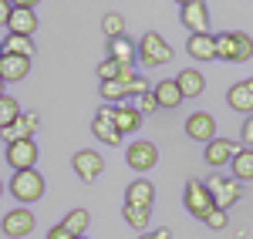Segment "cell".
<instances>
[{"mask_svg":"<svg viewBox=\"0 0 253 239\" xmlns=\"http://www.w3.org/2000/svg\"><path fill=\"white\" fill-rule=\"evenodd\" d=\"M20 115H24V111H20L17 98H7V95H3V98H0V132H3V128H10Z\"/></svg>","mask_w":253,"mask_h":239,"instance_id":"obj_29","label":"cell"},{"mask_svg":"<svg viewBox=\"0 0 253 239\" xmlns=\"http://www.w3.org/2000/svg\"><path fill=\"white\" fill-rule=\"evenodd\" d=\"M240 141H243V148H253V115L243 118V125H240Z\"/></svg>","mask_w":253,"mask_h":239,"instance_id":"obj_35","label":"cell"},{"mask_svg":"<svg viewBox=\"0 0 253 239\" xmlns=\"http://www.w3.org/2000/svg\"><path fill=\"white\" fill-rule=\"evenodd\" d=\"M61 226H64L71 236H84L88 226H91V216H88V209H71V212L61 219Z\"/></svg>","mask_w":253,"mask_h":239,"instance_id":"obj_26","label":"cell"},{"mask_svg":"<svg viewBox=\"0 0 253 239\" xmlns=\"http://www.w3.org/2000/svg\"><path fill=\"white\" fill-rule=\"evenodd\" d=\"M125 162H128V169H132V172H149V169H156V162H159L156 141L135 138L128 148H125Z\"/></svg>","mask_w":253,"mask_h":239,"instance_id":"obj_7","label":"cell"},{"mask_svg":"<svg viewBox=\"0 0 253 239\" xmlns=\"http://www.w3.org/2000/svg\"><path fill=\"white\" fill-rule=\"evenodd\" d=\"M10 10H14V3H10V0H0V27H7V20H10Z\"/></svg>","mask_w":253,"mask_h":239,"instance_id":"obj_38","label":"cell"},{"mask_svg":"<svg viewBox=\"0 0 253 239\" xmlns=\"http://www.w3.org/2000/svg\"><path fill=\"white\" fill-rule=\"evenodd\" d=\"M118 71H122V64H115L112 58H105L98 64V81H118Z\"/></svg>","mask_w":253,"mask_h":239,"instance_id":"obj_31","label":"cell"},{"mask_svg":"<svg viewBox=\"0 0 253 239\" xmlns=\"http://www.w3.org/2000/svg\"><path fill=\"white\" fill-rule=\"evenodd\" d=\"M3 84H7V81H3V78H0V98H3Z\"/></svg>","mask_w":253,"mask_h":239,"instance_id":"obj_39","label":"cell"},{"mask_svg":"<svg viewBox=\"0 0 253 239\" xmlns=\"http://www.w3.org/2000/svg\"><path fill=\"white\" fill-rule=\"evenodd\" d=\"M71 169H75V175H78L81 182H91L105 172V159H101V152H91V148H81V152H75L71 155Z\"/></svg>","mask_w":253,"mask_h":239,"instance_id":"obj_10","label":"cell"},{"mask_svg":"<svg viewBox=\"0 0 253 239\" xmlns=\"http://www.w3.org/2000/svg\"><path fill=\"white\" fill-rule=\"evenodd\" d=\"M135 108H138V115H156V111H159L156 95H152V91H149V95H142V98L135 101Z\"/></svg>","mask_w":253,"mask_h":239,"instance_id":"obj_33","label":"cell"},{"mask_svg":"<svg viewBox=\"0 0 253 239\" xmlns=\"http://www.w3.org/2000/svg\"><path fill=\"white\" fill-rule=\"evenodd\" d=\"M125 202H128V205H145V209H152V202H156V185H152L149 179L128 182V189H125Z\"/></svg>","mask_w":253,"mask_h":239,"instance_id":"obj_19","label":"cell"},{"mask_svg":"<svg viewBox=\"0 0 253 239\" xmlns=\"http://www.w3.org/2000/svg\"><path fill=\"white\" fill-rule=\"evenodd\" d=\"M240 148H243V145H236V141L219 138V135H216V138L206 145L203 159H206V165H210V169H223V165H230V162L236 159V152H240Z\"/></svg>","mask_w":253,"mask_h":239,"instance_id":"obj_13","label":"cell"},{"mask_svg":"<svg viewBox=\"0 0 253 239\" xmlns=\"http://www.w3.org/2000/svg\"><path fill=\"white\" fill-rule=\"evenodd\" d=\"M78 239H88V236H78Z\"/></svg>","mask_w":253,"mask_h":239,"instance_id":"obj_42","label":"cell"},{"mask_svg":"<svg viewBox=\"0 0 253 239\" xmlns=\"http://www.w3.org/2000/svg\"><path fill=\"white\" fill-rule=\"evenodd\" d=\"M115 128H118L122 138H125V135H135L138 128H142L138 108H132V104H115Z\"/></svg>","mask_w":253,"mask_h":239,"instance_id":"obj_21","label":"cell"},{"mask_svg":"<svg viewBox=\"0 0 253 239\" xmlns=\"http://www.w3.org/2000/svg\"><path fill=\"white\" fill-rule=\"evenodd\" d=\"M125 91H128V98H142V95H149L152 88H149V78L135 74V81H128V84H125Z\"/></svg>","mask_w":253,"mask_h":239,"instance_id":"obj_32","label":"cell"},{"mask_svg":"<svg viewBox=\"0 0 253 239\" xmlns=\"http://www.w3.org/2000/svg\"><path fill=\"white\" fill-rule=\"evenodd\" d=\"M38 141L34 138H24V141H14V145H7V165L14 169V172H27V169H38Z\"/></svg>","mask_w":253,"mask_h":239,"instance_id":"obj_8","label":"cell"},{"mask_svg":"<svg viewBox=\"0 0 253 239\" xmlns=\"http://www.w3.org/2000/svg\"><path fill=\"white\" fill-rule=\"evenodd\" d=\"M0 58H3V44H0Z\"/></svg>","mask_w":253,"mask_h":239,"instance_id":"obj_41","label":"cell"},{"mask_svg":"<svg viewBox=\"0 0 253 239\" xmlns=\"http://www.w3.org/2000/svg\"><path fill=\"white\" fill-rule=\"evenodd\" d=\"M206 189L213 192V205L223 209V212H230V205H236L240 196H243V185L236 179H223V175H210L206 179Z\"/></svg>","mask_w":253,"mask_h":239,"instance_id":"obj_5","label":"cell"},{"mask_svg":"<svg viewBox=\"0 0 253 239\" xmlns=\"http://www.w3.org/2000/svg\"><path fill=\"white\" fill-rule=\"evenodd\" d=\"M152 95H156L159 108H179V104H182V91H179V84H175L172 78L159 81L156 88H152Z\"/></svg>","mask_w":253,"mask_h":239,"instance_id":"obj_23","label":"cell"},{"mask_svg":"<svg viewBox=\"0 0 253 239\" xmlns=\"http://www.w3.org/2000/svg\"><path fill=\"white\" fill-rule=\"evenodd\" d=\"M101 31H105V37H108V40L125 37V17L115 14V10H112V14H105V17H101Z\"/></svg>","mask_w":253,"mask_h":239,"instance_id":"obj_30","label":"cell"},{"mask_svg":"<svg viewBox=\"0 0 253 239\" xmlns=\"http://www.w3.org/2000/svg\"><path fill=\"white\" fill-rule=\"evenodd\" d=\"M47 239H78V236H71V233H68V229H64V226H51V233H47Z\"/></svg>","mask_w":253,"mask_h":239,"instance_id":"obj_37","label":"cell"},{"mask_svg":"<svg viewBox=\"0 0 253 239\" xmlns=\"http://www.w3.org/2000/svg\"><path fill=\"white\" fill-rule=\"evenodd\" d=\"M0 199H3V179H0Z\"/></svg>","mask_w":253,"mask_h":239,"instance_id":"obj_40","label":"cell"},{"mask_svg":"<svg viewBox=\"0 0 253 239\" xmlns=\"http://www.w3.org/2000/svg\"><path fill=\"white\" fill-rule=\"evenodd\" d=\"M226 219H230V212H223V209H210V216H206V226L210 229H226Z\"/></svg>","mask_w":253,"mask_h":239,"instance_id":"obj_34","label":"cell"},{"mask_svg":"<svg viewBox=\"0 0 253 239\" xmlns=\"http://www.w3.org/2000/svg\"><path fill=\"white\" fill-rule=\"evenodd\" d=\"M186 135L193 141H203V145H210L216 138V118L210 111H193L189 118H186Z\"/></svg>","mask_w":253,"mask_h":239,"instance_id":"obj_15","label":"cell"},{"mask_svg":"<svg viewBox=\"0 0 253 239\" xmlns=\"http://www.w3.org/2000/svg\"><path fill=\"white\" fill-rule=\"evenodd\" d=\"M138 239H172V229H169V226H159L152 233H142Z\"/></svg>","mask_w":253,"mask_h":239,"instance_id":"obj_36","label":"cell"},{"mask_svg":"<svg viewBox=\"0 0 253 239\" xmlns=\"http://www.w3.org/2000/svg\"><path fill=\"white\" fill-rule=\"evenodd\" d=\"M253 58V37L243 31H223L216 34V61L226 64H243Z\"/></svg>","mask_w":253,"mask_h":239,"instance_id":"obj_1","label":"cell"},{"mask_svg":"<svg viewBox=\"0 0 253 239\" xmlns=\"http://www.w3.org/2000/svg\"><path fill=\"white\" fill-rule=\"evenodd\" d=\"M41 128V118L38 111H24L10 128H3L0 132V138H3V145H14V141H24V138H34V132Z\"/></svg>","mask_w":253,"mask_h":239,"instance_id":"obj_14","label":"cell"},{"mask_svg":"<svg viewBox=\"0 0 253 239\" xmlns=\"http://www.w3.org/2000/svg\"><path fill=\"white\" fill-rule=\"evenodd\" d=\"M108 58L122 64V68H135L138 61V44H132L128 37H118V40H108Z\"/></svg>","mask_w":253,"mask_h":239,"instance_id":"obj_20","label":"cell"},{"mask_svg":"<svg viewBox=\"0 0 253 239\" xmlns=\"http://www.w3.org/2000/svg\"><path fill=\"white\" fill-rule=\"evenodd\" d=\"M98 95L105 98V104H125V98H128V91H125V84L122 81H101V88H98Z\"/></svg>","mask_w":253,"mask_h":239,"instance_id":"obj_28","label":"cell"},{"mask_svg":"<svg viewBox=\"0 0 253 239\" xmlns=\"http://www.w3.org/2000/svg\"><path fill=\"white\" fill-rule=\"evenodd\" d=\"M175 84H179V91H182V101H186V98H199V95H203L206 78H203L199 68H186V71L175 74Z\"/></svg>","mask_w":253,"mask_h":239,"instance_id":"obj_18","label":"cell"},{"mask_svg":"<svg viewBox=\"0 0 253 239\" xmlns=\"http://www.w3.org/2000/svg\"><path fill=\"white\" fill-rule=\"evenodd\" d=\"M226 104H230L233 111H240V115L250 118V115H253V78L230 84V91H226Z\"/></svg>","mask_w":253,"mask_h":239,"instance_id":"obj_16","label":"cell"},{"mask_svg":"<svg viewBox=\"0 0 253 239\" xmlns=\"http://www.w3.org/2000/svg\"><path fill=\"white\" fill-rule=\"evenodd\" d=\"M38 31V14L27 0H17L14 10H10V20H7V34H17V37H31Z\"/></svg>","mask_w":253,"mask_h":239,"instance_id":"obj_11","label":"cell"},{"mask_svg":"<svg viewBox=\"0 0 253 239\" xmlns=\"http://www.w3.org/2000/svg\"><path fill=\"white\" fill-rule=\"evenodd\" d=\"M179 20L189 34H210V7L203 0H182L179 3Z\"/></svg>","mask_w":253,"mask_h":239,"instance_id":"obj_6","label":"cell"},{"mask_svg":"<svg viewBox=\"0 0 253 239\" xmlns=\"http://www.w3.org/2000/svg\"><path fill=\"white\" fill-rule=\"evenodd\" d=\"M122 216H125V222L132 226V229H138V233H145L149 229V219H152V209H145V205H122Z\"/></svg>","mask_w":253,"mask_h":239,"instance_id":"obj_25","label":"cell"},{"mask_svg":"<svg viewBox=\"0 0 253 239\" xmlns=\"http://www.w3.org/2000/svg\"><path fill=\"white\" fill-rule=\"evenodd\" d=\"M138 61L145 68H162V64H172V44H166V37L159 31H145L138 40Z\"/></svg>","mask_w":253,"mask_h":239,"instance_id":"obj_2","label":"cell"},{"mask_svg":"<svg viewBox=\"0 0 253 239\" xmlns=\"http://www.w3.org/2000/svg\"><path fill=\"white\" fill-rule=\"evenodd\" d=\"M27 71H31V58H14V54L0 58V78L3 81H24Z\"/></svg>","mask_w":253,"mask_h":239,"instance_id":"obj_22","label":"cell"},{"mask_svg":"<svg viewBox=\"0 0 253 239\" xmlns=\"http://www.w3.org/2000/svg\"><path fill=\"white\" fill-rule=\"evenodd\" d=\"M34 226H38V219H34V212H31L27 205H17V209H10V212L0 219V229H3V236H10V239H24L27 233H34Z\"/></svg>","mask_w":253,"mask_h":239,"instance_id":"obj_9","label":"cell"},{"mask_svg":"<svg viewBox=\"0 0 253 239\" xmlns=\"http://www.w3.org/2000/svg\"><path fill=\"white\" fill-rule=\"evenodd\" d=\"M0 44H3V54H14V58H34V44H31V37L7 34Z\"/></svg>","mask_w":253,"mask_h":239,"instance_id":"obj_27","label":"cell"},{"mask_svg":"<svg viewBox=\"0 0 253 239\" xmlns=\"http://www.w3.org/2000/svg\"><path fill=\"white\" fill-rule=\"evenodd\" d=\"M10 196L20 202V205H31L44 196V175L38 169H27V172H14L10 175Z\"/></svg>","mask_w":253,"mask_h":239,"instance_id":"obj_4","label":"cell"},{"mask_svg":"<svg viewBox=\"0 0 253 239\" xmlns=\"http://www.w3.org/2000/svg\"><path fill=\"white\" fill-rule=\"evenodd\" d=\"M186 51H189V58L199 61V64L216 61V34H189Z\"/></svg>","mask_w":253,"mask_h":239,"instance_id":"obj_17","label":"cell"},{"mask_svg":"<svg viewBox=\"0 0 253 239\" xmlns=\"http://www.w3.org/2000/svg\"><path fill=\"white\" fill-rule=\"evenodd\" d=\"M182 205H186V212H189L193 219H199V222L210 216V209H216L213 205V192L206 189V179H186Z\"/></svg>","mask_w":253,"mask_h":239,"instance_id":"obj_3","label":"cell"},{"mask_svg":"<svg viewBox=\"0 0 253 239\" xmlns=\"http://www.w3.org/2000/svg\"><path fill=\"white\" fill-rule=\"evenodd\" d=\"M230 169H233V179L243 185V182L253 179V148H240L236 152V159L230 162Z\"/></svg>","mask_w":253,"mask_h":239,"instance_id":"obj_24","label":"cell"},{"mask_svg":"<svg viewBox=\"0 0 253 239\" xmlns=\"http://www.w3.org/2000/svg\"><path fill=\"white\" fill-rule=\"evenodd\" d=\"M91 132H95V138L101 145H118L122 141V135H118V128H115V108L112 104H101L98 108L95 121H91Z\"/></svg>","mask_w":253,"mask_h":239,"instance_id":"obj_12","label":"cell"}]
</instances>
